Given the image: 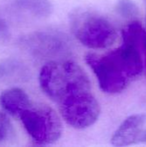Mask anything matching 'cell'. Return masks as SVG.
Segmentation results:
<instances>
[{
    "label": "cell",
    "mask_w": 146,
    "mask_h": 147,
    "mask_svg": "<svg viewBox=\"0 0 146 147\" xmlns=\"http://www.w3.org/2000/svg\"><path fill=\"white\" fill-rule=\"evenodd\" d=\"M146 31L134 21L122 30V44L106 53H88L86 62L96 75L100 88L108 94L122 92L144 70L143 53Z\"/></svg>",
    "instance_id": "cell-2"
},
{
    "label": "cell",
    "mask_w": 146,
    "mask_h": 147,
    "mask_svg": "<svg viewBox=\"0 0 146 147\" xmlns=\"http://www.w3.org/2000/svg\"><path fill=\"white\" fill-rule=\"evenodd\" d=\"M10 129V123L7 116L0 112V141L6 139Z\"/></svg>",
    "instance_id": "cell-10"
},
{
    "label": "cell",
    "mask_w": 146,
    "mask_h": 147,
    "mask_svg": "<svg viewBox=\"0 0 146 147\" xmlns=\"http://www.w3.org/2000/svg\"><path fill=\"white\" fill-rule=\"evenodd\" d=\"M32 102L28 94L20 88H10L0 96V104L3 109L12 115L19 116Z\"/></svg>",
    "instance_id": "cell-6"
},
{
    "label": "cell",
    "mask_w": 146,
    "mask_h": 147,
    "mask_svg": "<svg viewBox=\"0 0 146 147\" xmlns=\"http://www.w3.org/2000/svg\"><path fill=\"white\" fill-rule=\"evenodd\" d=\"M18 117L28 135L38 145H50L61 137L60 118L46 104L32 102Z\"/></svg>",
    "instance_id": "cell-4"
},
{
    "label": "cell",
    "mask_w": 146,
    "mask_h": 147,
    "mask_svg": "<svg viewBox=\"0 0 146 147\" xmlns=\"http://www.w3.org/2000/svg\"><path fill=\"white\" fill-rule=\"evenodd\" d=\"M20 64L14 59H8L0 63V79L3 81H15L20 76Z\"/></svg>",
    "instance_id": "cell-8"
},
{
    "label": "cell",
    "mask_w": 146,
    "mask_h": 147,
    "mask_svg": "<svg viewBox=\"0 0 146 147\" xmlns=\"http://www.w3.org/2000/svg\"><path fill=\"white\" fill-rule=\"evenodd\" d=\"M14 3L16 9L34 17H47L52 11L49 0H15Z\"/></svg>",
    "instance_id": "cell-7"
},
{
    "label": "cell",
    "mask_w": 146,
    "mask_h": 147,
    "mask_svg": "<svg viewBox=\"0 0 146 147\" xmlns=\"http://www.w3.org/2000/svg\"><path fill=\"white\" fill-rule=\"evenodd\" d=\"M71 27L75 37L85 47L104 49L117 39L113 24L104 16L88 10H77L71 16Z\"/></svg>",
    "instance_id": "cell-3"
},
{
    "label": "cell",
    "mask_w": 146,
    "mask_h": 147,
    "mask_svg": "<svg viewBox=\"0 0 146 147\" xmlns=\"http://www.w3.org/2000/svg\"><path fill=\"white\" fill-rule=\"evenodd\" d=\"M9 36V28L3 19L0 17V40L6 39Z\"/></svg>",
    "instance_id": "cell-11"
},
{
    "label": "cell",
    "mask_w": 146,
    "mask_h": 147,
    "mask_svg": "<svg viewBox=\"0 0 146 147\" xmlns=\"http://www.w3.org/2000/svg\"><path fill=\"white\" fill-rule=\"evenodd\" d=\"M144 54H145V71H146V34H145V47H144Z\"/></svg>",
    "instance_id": "cell-12"
},
{
    "label": "cell",
    "mask_w": 146,
    "mask_h": 147,
    "mask_svg": "<svg viewBox=\"0 0 146 147\" xmlns=\"http://www.w3.org/2000/svg\"><path fill=\"white\" fill-rule=\"evenodd\" d=\"M39 81L44 93L54 101L65 121L77 129L93 125L101 113L87 74L72 61L46 64Z\"/></svg>",
    "instance_id": "cell-1"
},
{
    "label": "cell",
    "mask_w": 146,
    "mask_h": 147,
    "mask_svg": "<svg viewBox=\"0 0 146 147\" xmlns=\"http://www.w3.org/2000/svg\"><path fill=\"white\" fill-rule=\"evenodd\" d=\"M146 125V114H137L126 118L114 132L111 142L115 146H127L140 140Z\"/></svg>",
    "instance_id": "cell-5"
},
{
    "label": "cell",
    "mask_w": 146,
    "mask_h": 147,
    "mask_svg": "<svg viewBox=\"0 0 146 147\" xmlns=\"http://www.w3.org/2000/svg\"><path fill=\"white\" fill-rule=\"evenodd\" d=\"M145 1H146V0H145Z\"/></svg>",
    "instance_id": "cell-14"
},
{
    "label": "cell",
    "mask_w": 146,
    "mask_h": 147,
    "mask_svg": "<svg viewBox=\"0 0 146 147\" xmlns=\"http://www.w3.org/2000/svg\"><path fill=\"white\" fill-rule=\"evenodd\" d=\"M115 9L120 16L126 18H133L139 14V8L132 0H119Z\"/></svg>",
    "instance_id": "cell-9"
},
{
    "label": "cell",
    "mask_w": 146,
    "mask_h": 147,
    "mask_svg": "<svg viewBox=\"0 0 146 147\" xmlns=\"http://www.w3.org/2000/svg\"><path fill=\"white\" fill-rule=\"evenodd\" d=\"M140 141L143 142V143H146V131L142 134L141 138H140Z\"/></svg>",
    "instance_id": "cell-13"
}]
</instances>
